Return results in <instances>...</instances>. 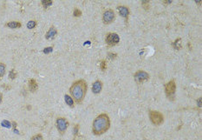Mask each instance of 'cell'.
Wrapping results in <instances>:
<instances>
[{
    "label": "cell",
    "instance_id": "cell-1",
    "mask_svg": "<svg viewBox=\"0 0 202 140\" xmlns=\"http://www.w3.org/2000/svg\"><path fill=\"white\" fill-rule=\"evenodd\" d=\"M87 89L88 85L86 81L83 79H79L72 84L71 87L69 88V93L76 103L81 104L86 96Z\"/></svg>",
    "mask_w": 202,
    "mask_h": 140
},
{
    "label": "cell",
    "instance_id": "cell-2",
    "mask_svg": "<svg viewBox=\"0 0 202 140\" xmlns=\"http://www.w3.org/2000/svg\"><path fill=\"white\" fill-rule=\"evenodd\" d=\"M110 118L106 113H101L96 117L92 124V131L94 135L100 136L107 132L110 128Z\"/></svg>",
    "mask_w": 202,
    "mask_h": 140
},
{
    "label": "cell",
    "instance_id": "cell-3",
    "mask_svg": "<svg viewBox=\"0 0 202 140\" xmlns=\"http://www.w3.org/2000/svg\"><path fill=\"white\" fill-rule=\"evenodd\" d=\"M149 119H150V121L153 125L158 126V125H160L163 123L164 117L158 111H149Z\"/></svg>",
    "mask_w": 202,
    "mask_h": 140
},
{
    "label": "cell",
    "instance_id": "cell-4",
    "mask_svg": "<svg viewBox=\"0 0 202 140\" xmlns=\"http://www.w3.org/2000/svg\"><path fill=\"white\" fill-rule=\"evenodd\" d=\"M69 125V123L67 120V118H65V117H59L56 119V127L57 130L59 131V133L62 135L66 132Z\"/></svg>",
    "mask_w": 202,
    "mask_h": 140
},
{
    "label": "cell",
    "instance_id": "cell-5",
    "mask_svg": "<svg viewBox=\"0 0 202 140\" xmlns=\"http://www.w3.org/2000/svg\"><path fill=\"white\" fill-rule=\"evenodd\" d=\"M175 91H176V84L174 79L170 80V81L166 84L165 85V92H166V96L172 99L173 97H174V94H175Z\"/></svg>",
    "mask_w": 202,
    "mask_h": 140
},
{
    "label": "cell",
    "instance_id": "cell-6",
    "mask_svg": "<svg viewBox=\"0 0 202 140\" xmlns=\"http://www.w3.org/2000/svg\"><path fill=\"white\" fill-rule=\"evenodd\" d=\"M105 41H106V43H107L108 45L114 46V45H116L119 43L120 37L118 36V34H116L114 32H110V33H108L107 34L106 38H105Z\"/></svg>",
    "mask_w": 202,
    "mask_h": 140
},
{
    "label": "cell",
    "instance_id": "cell-7",
    "mask_svg": "<svg viewBox=\"0 0 202 140\" xmlns=\"http://www.w3.org/2000/svg\"><path fill=\"white\" fill-rule=\"evenodd\" d=\"M114 18H115V15H114V11L111 10V9H109V10L105 11L104 13H103L102 21L105 24H109L114 20Z\"/></svg>",
    "mask_w": 202,
    "mask_h": 140
},
{
    "label": "cell",
    "instance_id": "cell-8",
    "mask_svg": "<svg viewBox=\"0 0 202 140\" xmlns=\"http://www.w3.org/2000/svg\"><path fill=\"white\" fill-rule=\"evenodd\" d=\"M149 78V75L148 73L144 71V70H138L136 71L135 74V80L137 83H142V82L147 81Z\"/></svg>",
    "mask_w": 202,
    "mask_h": 140
},
{
    "label": "cell",
    "instance_id": "cell-9",
    "mask_svg": "<svg viewBox=\"0 0 202 140\" xmlns=\"http://www.w3.org/2000/svg\"><path fill=\"white\" fill-rule=\"evenodd\" d=\"M102 83L100 80H96L92 84V92L94 94H99L102 90Z\"/></svg>",
    "mask_w": 202,
    "mask_h": 140
},
{
    "label": "cell",
    "instance_id": "cell-10",
    "mask_svg": "<svg viewBox=\"0 0 202 140\" xmlns=\"http://www.w3.org/2000/svg\"><path fill=\"white\" fill-rule=\"evenodd\" d=\"M118 11H119V13L122 17L125 18L126 19H128V15H129V10L127 6H123V5H120L117 7Z\"/></svg>",
    "mask_w": 202,
    "mask_h": 140
},
{
    "label": "cell",
    "instance_id": "cell-11",
    "mask_svg": "<svg viewBox=\"0 0 202 140\" xmlns=\"http://www.w3.org/2000/svg\"><path fill=\"white\" fill-rule=\"evenodd\" d=\"M28 87L31 92H36V90L38 89V84L34 78H31L28 82Z\"/></svg>",
    "mask_w": 202,
    "mask_h": 140
},
{
    "label": "cell",
    "instance_id": "cell-12",
    "mask_svg": "<svg viewBox=\"0 0 202 140\" xmlns=\"http://www.w3.org/2000/svg\"><path fill=\"white\" fill-rule=\"evenodd\" d=\"M56 34H57V30H56V28H55L54 26H52V27H50V28L49 29V31L47 32L45 37H46V39H53V38L56 36Z\"/></svg>",
    "mask_w": 202,
    "mask_h": 140
},
{
    "label": "cell",
    "instance_id": "cell-13",
    "mask_svg": "<svg viewBox=\"0 0 202 140\" xmlns=\"http://www.w3.org/2000/svg\"><path fill=\"white\" fill-rule=\"evenodd\" d=\"M5 26L11 28V29H18V28H20L22 26V23L20 22H18V21H11L9 23H5Z\"/></svg>",
    "mask_w": 202,
    "mask_h": 140
},
{
    "label": "cell",
    "instance_id": "cell-14",
    "mask_svg": "<svg viewBox=\"0 0 202 140\" xmlns=\"http://www.w3.org/2000/svg\"><path fill=\"white\" fill-rule=\"evenodd\" d=\"M64 99H65V102H66V104H67L69 106H70V107H74V105H75V101L73 100V98L71 97V96H69V95L66 94V95L64 96Z\"/></svg>",
    "mask_w": 202,
    "mask_h": 140
},
{
    "label": "cell",
    "instance_id": "cell-15",
    "mask_svg": "<svg viewBox=\"0 0 202 140\" xmlns=\"http://www.w3.org/2000/svg\"><path fill=\"white\" fill-rule=\"evenodd\" d=\"M173 47L175 50H180L181 48V39L180 38H177L174 43H173Z\"/></svg>",
    "mask_w": 202,
    "mask_h": 140
},
{
    "label": "cell",
    "instance_id": "cell-16",
    "mask_svg": "<svg viewBox=\"0 0 202 140\" xmlns=\"http://www.w3.org/2000/svg\"><path fill=\"white\" fill-rule=\"evenodd\" d=\"M5 70H6V65L3 63H0V78L4 77L5 74Z\"/></svg>",
    "mask_w": 202,
    "mask_h": 140
},
{
    "label": "cell",
    "instance_id": "cell-17",
    "mask_svg": "<svg viewBox=\"0 0 202 140\" xmlns=\"http://www.w3.org/2000/svg\"><path fill=\"white\" fill-rule=\"evenodd\" d=\"M36 22L34 21V20H31V21H29L28 23H27V28L30 29V30H31V29H33V28L36 27Z\"/></svg>",
    "mask_w": 202,
    "mask_h": 140
},
{
    "label": "cell",
    "instance_id": "cell-18",
    "mask_svg": "<svg viewBox=\"0 0 202 140\" xmlns=\"http://www.w3.org/2000/svg\"><path fill=\"white\" fill-rule=\"evenodd\" d=\"M42 4L44 8H48L49 6H50L52 4V1L51 0H44V1H42Z\"/></svg>",
    "mask_w": 202,
    "mask_h": 140
},
{
    "label": "cell",
    "instance_id": "cell-19",
    "mask_svg": "<svg viewBox=\"0 0 202 140\" xmlns=\"http://www.w3.org/2000/svg\"><path fill=\"white\" fill-rule=\"evenodd\" d=\"M31 140H44V137H43L42 134L38 133V134H36V135L33 136V137L31 138Z\"/></svg>",
    "mask_w": 202,
    "mask_h": 140
},
{
    "label": "cell",
    "instance_id": "cell-20",
    "mask_svg": "<svg viewBox=\"0 0 202 140\" xmlns=\"http://www.w3.org/2000/svg\"><path fill=\"white\" fill-rule=\"evenodd\" d=\"M100 67H101V70H102V71H104V70H106V68H107V64H106V61H105V60H102V61H101Z\"/></svg>",
    "mask_w": 202,
    "mask_h": 140
},
{
    "label": "cell",
    "instance_id": "cell-21",
    "mask_svg": "<svg viewBox=\"0 0 202 140\" xmlns=\"http://www.w3.org/2000/svg\"><path fill=\"white\" fill-rule=\"evenodd\" d=\"M73 15H74V17H80V16L82 15V12H81L79 9L76 8V9L74 10V13H73Z\"/></svg>",
    "mask_w": 202,
    "mask_h": 140
},
{
    "label": "cell",
    "instance_id": "cell-22",
    "mask_svg": "<svg viewBox=\"0 0 202 140\" xmlns=\"http://www.w3.org/2000/svg\"><path fill=\"white\" fill-rule=\"evenodd\" d=\"M2 125H3L4 127H7V128H10V127H11V124H10V122L7 121V120H4V121L2 122Z\"/></svg>",
    "mask_w": 202,
    "mask_h": 140
},
{
    "label": "cell",
    "instance_id": "cell-23",
    "mask_svg": "<svg viewBox=\"0 0 202 140\" xmlns=\"http://www.w3.org/2000/svg\"><path fill=\"white\" fill-rule=\"evenodd\" d=\"M9 78H10L11 79H14V78H16V72L14 71V70H11V71H10V73H9Z\"/></svg>",
    "mask_w": 202,
    "mask_h": 140
},
{
    "label": "cell",
    "instance_id": "cell-24",
    "mask_svg": "<svg viewBox=\"0 0 202 140\" xmlns=\"http://www.w3.org/2000/svg\"><path fill=\"white\" fill-rule=\"evenodd\" d=\"M53 51V47H46L44 50V52L45 54H48V53H50V52H51Z\"/></svg>",
    "mask_w": 202,
    "mask_h": 140
},
{
    "label": "cell",
    "instance_id": "cell-25",
    "mask_svg": "<svg viewBox=\"0 0 202 140\" xmlns=\"http://www.w3.org/2000/svg\"><path fill=\"white\" fill-rule=\"evenodd\" d=\"M148 4L149 2L148 1H142V6L144 7V9H148Z\"/></svg>",
    "mask_w": 202,
    "mask_h": 140
},
{
    "label": "cell",
    "instance_id": "cell-26",
    "mask_svg": "<svg viewBox=\"0 0 202 140\" xmlns=\"http://www.w3.org/2000/svg\"><path fill=\"white\" fill-rule=\"evenodd\" d=\"M197 105H198V107H199V108H201V106H202V98H201V97H200V98L198 99V101H197Z\"/></svg>",
    "mask_w": 202,
    "mask_h": 140
},
{
    "label": "cell",
    "instance_id": "cell-27",
    "mask_svg": "<svg viewBox=\"0 0 202 140\" xmlns=\"http://www.w3.org/2000/svg\"><path fill=\"white\" fill-rule=\"evenodd\" d=\"M116 57H117V55H116V54H114V53H109V59H115Z\"/></svg>",
    "mask_w": 202,
    "mask_h": 140
},
{
    "label": "cell",
    "instance_id": "cell-28",
    "mask_svg": "<svg viewBox=\"0 0 202 140\" xmlns=\"http://www.w3.org/2000/svg\"><path fill=\"white\" fill-rule=\"evenodd\" d=\"M78 129H79V125H77L75 126V128H74V135H77V132H78Z\"/></svg>",
    "mask_w": 202,
    "mask_h": 140
},
{
    "label": "cell",
    "instance_id": "cell-29",
    "mask_svg": "<svg viewBox=\"0 0 202 140\" xmlns=\"http://www.w3.org/2000/svg\"><path fill=\"white\" fill-rule=\"evenodd\" d=\"M2 101H3V95L0 92V104L2 103Z\"/></svg>",
    "mask_w": 202,
    "mask_h": 140
},
{
    "label": "cell",
    "instance_id": "cell-30",
    "mask_svg": "<svg viewBox=\"0 0 202 140\" xmlns=\"http://www.w3.org/2000/svg\"><path fill=\"white\" fill-rule=\"evenodd\" d=\"M0 79H1V78H0Z\"/></svg>",
    "mask_w": 202,
    "mask_h": 140
}]
</instances>
